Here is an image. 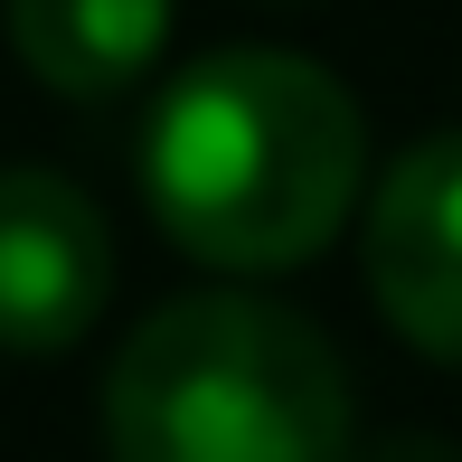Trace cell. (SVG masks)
<instances>
[{"label": "cell", "instance_id": "6", "mask_svg": "<svg viewBox=\"0 0 462 462\" xmlns=\"http://www.w3.org/2000/svg\"><path fill=\"white\" fill-rule=\"evenodd\" d=\"M349 462H462L444 434H387V444H359Z\"/></svg>", "mask_w": 462, "mask_h": 462}, {"label": "cell", "instance_id": "2", "mask_svg": "<svg viewBox=\"0 0 462 462\" xmlns=\"http://www.w3.org/2000/svg\"><path fill=\"white\" fill-rule=\"evenodd\" d=\"M114 462H349V377L302 311L264 292H189L123 340L104 377Z\"/></svg>", "mask_w": 462, "mask_h": 462}, {"label": "cell", "instance_id": "3", "mask_svg": "<svg viewBox=\"0 0 462 462\" xmlns=\"http://www.w3.org/2000/svg\"><path fill=\"white\" fill-rule=\"evenodd\" d=\"M114 292V236L57 171H0V349L57 359Z\"/></svg>", "mask_w": 462, "mask_h": 462}, {"label": "cell", "instance_id": "1", "mask_svg": "<svg viewBox=\"0 0 462 462\" xmlns=\"http://www.w3.org/2000/svg\"><path fill=\"white\" fill-rule=\"evenodd\" d=\"M359 180H368L359 104L311 57L283 48H226L189 67L142 142V189L161 226L226 274H283L321 255L359 208Z\"/></svg>", "mask_w": 462, "mask_h": 462}, {"label": "cell", "instance_id": "4", "mask_svg": "<svg viewBox=\"0 0 462 462\" xmlns=\"http://www.w3.org/2000/svg\"><path fill=\"white\" fill-rule=\"evenodd\" d=\"M368 292L425 359L462 368V133H434L368 199Z\"/></svg>", "mask_w": 462, "mask_h": 462}, {"label": "cell", "instance_id": "5", "mask_svg": "<svg viewBox=\"0 0 462 462\" xmlns=\"http://www.w3.org/2000/svg\"><path fill=\"white\" fill-rule=\"evenodd\" d=\"M0 19H10L19 67L76 104L142 86L171 38V0H0Z\"/></svg>", "mask_w": 462, "mask_h": 462}]
</instances>
